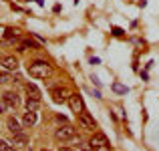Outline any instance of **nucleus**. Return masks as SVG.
I'll use <instances>...</instances> for the list:
<instances>
[{
  "label": "nucleus",
  "mask_w": 159,
  "mask_h": 151,
  "mask_svg": "<svg viewBox=\"0 0 159 151\" xmlns=\"http://www.w3.org/2000/svg\"><path fill=\"white\" fill-rule=\"evenodd\" d=\"M12 145L14 147H28V137L24 135V133H16V135H12Z\"/></svg>",
  "instance_id": "1a4fd4ad"
},
{
  "label": "nucleus",
  "mask_w": 159,
  "mask_h": 151,
  "mask_svg": "<svg viewBox=\"0 0 159 151\" xmlns=\"http://www.w3.org/2000/svg\"><path fill=\"white\" fill-rule=\"evenodd\" d=\"M73 137H77V129L69 123H65V125L54 129V139L57 141H70Z\"/></svg>",
  "instance_id": "7ed1b4c3"
},
{
  "label": "nucleus",
  "mask_w": 159,
  "mask_h": 151,
  "mask_svg": "<svg viewBox=\"0 0 159 151\" xmlns=\"http://www.w3.org/2000/svg\"><path fill=\"white\" fill-rule=\"evenodd\" d=\"M77 117H79V125H81V129H87V131H95V129H97V123H95L93 115H91L89 111L83 109Z\"/></svg>",
  "instance_id": "20e7f679"
},
{
  "label": "nucleus",
  "mask_w": 159,
  "mask_h": 151,
  "mask_svg": "<svg viewBox=\"0 0 159 151\" xmlns=\"http://www.w3.org/2000/svg\"><path fill=\"white\" fill-rule=\"evenodd\" d=\"M40 151H48V149H40Z\"/></svg>",
  "instance_id": "b1692460"
},
{
  "label": "nucleus",
  "mask_w": 159,
  "mask_h": 151,
  "mask_svg": "<svg viewBox=\"0 0 159 151\" xmlns=\"http://www.w3.org/2000/svg\"><path fill=\"white\" fill-rule=\"evenodd\" d=\"M66 103H69L70 111L77 113V115L83 111V109H85V107H83V99H81V95H79V93H70V95H69V101H66Z\"/></svg>",
  "instance_id": "0eeeda50"
},
{
  "label": "nucleus",
  "mask_w": 159,
  "mask_h": 151,
  "mask_svg": "<svg viewBox=\"0 0 159 151\" xmlns=\"http://www.w3.org/2000/svg\"><path fill=\"white\" fill-rule=\"evenodd\" d=\"M81 151H89V149H81ZM91 151H93V149H91Z\"/></svg>",
  "instance_id": "5701e85b"
},
{
  "label": "nucleus",
  "mask_w": 159,
  "mask_h": 151,
  "mask_svg": "<svg viewBox=\"0 0 159 151\" xmlns=\"http://www.w3.org/2000/svg\"><path fill=\"white\" fill-rule=\"evenodd\" d=\"M40 109V101L39 99H26V111H39Z\"/></svg>",
  "instance_id": "4468645a"
},
{
  "label": "nucleus",
  "mask_w": 159,
  "mask_h": 151,
  "mask_svg": "<svg viewBox=\"0 0 159 151\" xmlns=\"http://www.w3.org/2000/svg\"><path fill=\"white\" fill-rule=\"evenodd\" d=\"M34 50V48H39V44L34 43V40H30V39H18V50L20 53H24V50Z\"/></svg>",
  "instance_id": "9d476101"
},
{
  "label": "nucleus",
  "mask_w": 159,
  "mask_h": 151,
  "mask_svg": "<svg viewBox=\"0 0 159 151\" xmlns=\"http://www.w3.org/2000/svg\"><path fill=\"white\" fill-rule=\"evenodd\" d=\"M6 127H8V131H10L12 135H16V133H22L18 119H14V117H8V119H6Z\"/></svg>",
  "instance_id": "9b49d317"
},
{
  "label": "nucleus",
  "mask_w": 159,
  "mask_h": 151,
  "mask_svg": "<svg viewBox=\"0 0 159 151\" xmlns=\"http://www.w3.org/2000/svg\"><path fill=\"white\" fill-rule=\"evenodd\" d=\"M57 151H73V149H70V147H66V145H61V147H58Z\"/></svg>",
  "instance_id": "aec40b11"
},
{
  "label": "nucleus",
  "mask_w": 159,
  "mask_h": 151,
  "mask_svg": "<svg viewBox=\"0 0 159 151\" xmlns=\"http://www.w3.org/2000/svg\"><path fill=\"white\" fill-rule=\"evenodd\" d=\"M69 95H70V93L65 89V87H61V85H58V87H52V89H51V97H52L54 103H65V101H69Z\"/></svg>",
  "instance_id": "423d86ee"
},
{
  "label": "nucleus",
  "mask_w": 159,
  "mask_h": 151,
  "mask_svg": "<svg viewBox=\"0 0 159 151\" xmlns=\"http://www.w3.org/2000/svg\"><path fill=\"white\" fill-rule=\"evenodd\" d=\"M6 145H8V143H6V141H0V151H2L4 147H6Z\"/></svg>",
  "instance_id": "412c9836"
},
{
  "label": "nucleus",
  "mask_w": 159,
  "mask_h": 151,
  "mask_svg": "<svg viewBox=\"0 0 159 151\" xmlns=\"http://www.w3.org/2000/svg\"><path fill=\"white\" fill-rule=\"evenodd\" d=\"M89 145H91L93 151H111V143H109L105 133H95V135L91 137Z\"/></svg>",
  "instance_id": "f03ea898"
},
{
  "label": "nucleus",
  "mask_w": 159,
  "mask_h": 151,
  "mask_svg": "<svg viewBox=\"0 0 159 151\" xmlns=\"http://www.w3.org/2000/svg\"><path fill=\"white\" fill-rule=\"evenodd\" d=\"M14 40H18V30L8 28V30H6V43H14Z\"/></svg>",
  "instance_id": "dca6fc26"
},
{
  "label": "nucleus",
  "mask_w": 159,
  "mask_h": 151,
  "mask_svg": "<svg viewBox=\"0 0 159 151\" xmlns=\"http://www.w3.org/2000/svg\"><path fill=\"white\" fill-rule=\"evenodd\" d=\"M26 93H28V97H30V99H39L40 101V91H39V87H36V85L28 83V85H26Z\"/></svg>",
  "instance_id": "ddd939ff"
},
{
  "label": "nucleus",
  "mask_w": 159,
  "mask_h": 151,
  "mask_svg": "<svg viewBox=\"0 0 159 151\" xmlns=\"http://www.w3.org/2000/svg\"><path fill=\"white\" fill-rule=\"evenodd\" d=\"M2 66H4L6 71H10V73H12V71L18 69V58L12 57V54H10V57H4V58H2Z\"/></svg>",
  "instance_id": "6e6552de"
},
{
  "label": "nucleus",
  "mask_w": 159,
  "mask_h": 151,
  "mask_svg": "<svg viewBox=\"0 0 159 151\" xmlns=\"http://www.w3.org/2000/svg\"><path fill=\"white\" fill-rule=\"evenodd\" d=\"M28 75L32 79H48L52 75V65L48 61H34L28 65Z\"/></svg>",
  "instance_id": "f257e3e1"
},
{
  "label": "nucleus",
  "mask_w": 159,
  "mask_h": 151,
  "mask_svg": "<svg viewBox=\"0 0 159 151\" xmlns=\"http://www.w3.org/2000/svg\"><path fill=\"white\" fill-rule=\"evenodd\" d=\"M12 81V73L10 71H0V85H6Z\"/></svg>",
  "instance_id": "2eb2a0df"
},
{
  "label": "nucleus",
  "mask_w": 159,
  "mask_h": 151,
  "mask_svg": "<svg viewBox=\"0 0 159 151\" xmlns=\"http://www.w3.org/2000/svg\"><path fill=\"white\" fill-rule=\"evenodd\" d=\"M113 91H115V93H119V95H125L127 93V87H123V85H119V83H115V85H113Z\"/></svg>",
  "instance_id": "f3484780"
},
{
  "label": "nucleus",
  "mask_w": 159,
  "mask_h": 151,
  "mask_svg": "<svg viewBox=\"0 0 159 151\" xmlns=\"http://www.w3.org/2000/svg\"><path fill=\"white\" fill-rule=\"evenodd\" d=\"M2 151H18V149H16V147H14V145H6V147H4Z\"/></svg>",
  "instance_id": "6ab92c4d"
},
{
  "label": "nucleus",
  "mask_w": 159,
  "mask_h": 151,
  "mask_svg": "<svg viewBox=\"0 0 159 151\" xmlns=\"http://www.w3.org/2000/svg\"><path fill=\"white\" fill-rule=\"evenodd\" d=\"M2 111H4V105H2V103H0V113H2Z\"/></svg>",
  "instance_id": "4be33fe9"
},
{
  "label": "nucleus",
  "mask_w": 159,
  "mask_h": 151,
  "mask_svg": "<svg viewBox=\"0 0 159 151\" xmlns=\"http://www.w3.org/2000/svg\"><path fill=\"white\" fill-rule=\"evenodd\" d=\"M113 34H115V36H121V34H123V30H121V28H113Z\"/></svg>",
  "instance_id": "a211bd4d"
},
{
  "label": "nucleus",
  "mask_w": 159,
  "mask_h": 151,
  "mask_svg": "<svg viewBox=\"0 0 159 151\" xmlns=\"http://www.w3.org/2000/svg\"><path fill=\"white\" fill-rule=\"evenodd\" d=\"M2 103H4V107H6L8 111H14V109L20 105V97L14 93V91H6V93L2 95Z\"/></svg>",
  "instance_id": "39448f33"
},
{
  "label": "nucleus",
  "mask_w": 159,
  "mask_h": 151,
  "mask_svg": "<svg viewBox=\"0 0 159 151\" xmlns=\"http://www.w3.org/2000/svg\"><path fill=\"white\" fill-rule=\"evenodd\" d=\"M36 119H39V113L36 111H26L22 115V123L26 125V127H32V125L36 123Z\"/></svg>",
  "instance_id": "f8f14e48"
}]
</instances>
